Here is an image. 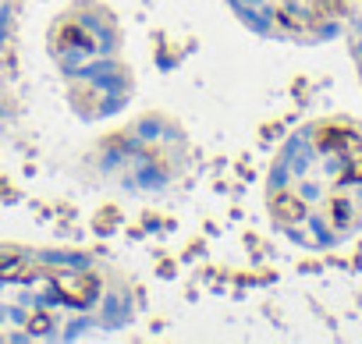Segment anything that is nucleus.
Wrapping results in <instances>:
<instances>
[{"mask_svg": "<svg viewBox=\"0 0 362 344\" xmlns=\"http://www.w3.org/2000/svg\"><path fill=\"white\" fill-rule=\"evenodd\" d=\"M135 284L78 249L0 242V340H82L135 319Z\"/></svg>", "mask_w": 362, "mask_h": 344, "instance_id": "nucleus-1", "label": "nucleus"}, {"mask_svg": "<svg viewBox=\"0 0 362 344\" xmlns=\"http://www.w3.org/2000/svg\"><path fill=\"white\" fill-rule=\"evenodd\" d=\"M267 213L302 249H334L362 231V121L334 114L295 128L267 174Z\"/></svg>", "mask_w": 362, "mask_h": 344, "instance_id": "nucleus-2", "label": "nucleus"}, {"mask_svg": "<svg viewBox=\"0 0 362 344\" xmlns=\"http://www.w3.org/2000/svg\"><path fill=\"white\" fill-rule=\"evenodd\" d=\"M50 57L57 61L71 107L96 121L128 103L132 78L121 61V29L100 0H78L50 29Z\"/></svg>", "mask_w": 362, "mask_h": 344, "instance_id": "nucleus-3", "label": "nucleus"}, {"mask_svg": "<svg viewBox=\"0 0 362 344\" xmlns=\"http://www.w3.org/2000/svg\"><path fill=\"white\" fill-rule=\"evenodd\" d=\"M358 0H228L235 18L263 40L316 47L344 32Z\"/></svg>", "mask_w": 362, "mask_h": 344, "instance_id": "nucleus-4", "label": "nucleus"}, {"mask_svg": "<svg viewBox=\"0 0 362 344\" xmlns=\"http://www.w3.org/2000/svg\"><path fill=\"white\" fill-rule=\"evenodd\" d=\"M341 36H348V50H351V61H355L358 82H362V0L355 4V11H351V18H348V25H344Z\"/></svg>", "mask_w": 362, "mask_h": 344, "instance_id": "nucleus-5", "label": "nucleus"}]
</instances>
